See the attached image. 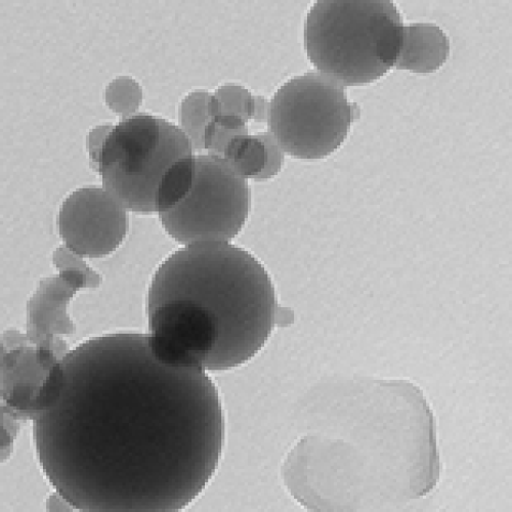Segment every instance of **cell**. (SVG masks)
<instances>
[{
  "mask_svg": "<svg viewBox=\"0 0 512 512\" xmlns=\"http://www.w3.org/2000/svg\"><path fill=\"white\" fill-rule=\"evenodd\" d=\"M42 471L81 511H180L215 476L225 420L215 382L150 335L108 334L56 363L33 418Z\"/></svg>",
  "mask_w": 512,
  "mask_h": 512,
  "instance_id": "obj_1",
  "label": "cell"
},
{
  "mask_svg": "<svg viewBox=\"0 0 512 512\" xmlns=\"http://www.w3.org/2000/svg\"><path fill=\"white\" fill-rule=\"evenodd\" d=\"M151 344L168 362L205 371L245 364L280 322L272 279L230 242H198L159 267L148 294Z\"/></svg>",
  "mask_w": 512,
  "mask_h": 512,
  "instance_id": "obj_2",
  "label": "cell"
},
{
  "mask_svg": "<svg viewBox=\"0 0 512 512\" xmlns=\"http://www.w3.org/2000/svg\"><path fill=\"white\" fill-rule=\"evenodd\" d=\"M403 29L392 2H318L307 18L308 56L344 87L369 84L396 66Z\"/></svg>",
  "mask_w": 512,
  "mask_h": 512,
  "instance_id": "obj_3",
  "label": "cell"
},
{
  "mask_svg": "<svg viewBox=\"0 0 512 512\" xmlns=\"http://www.w3.org/2000/svg\"><path fill=\"white\" fill-rule=\"evenodd\" d=\"M193 155L189 136L180 127L149 114L120 122L92 158L103 187L125 209L156 212L159 185L180 159Z\"/></svg>",
  "mask_w": 512,
  "mask_h": 512,
  "instance_id": "obj_4",
  "label": "cell"
},
{
  "mask_svg": "<svg viewBox=\"0 0 512 512\" xmlns=\"http://www.w3.org/2000/svg\"><path fill=\"white\" fill-rule=\"evenodd\" d=\"M360 108L350 103L343 84L318 72L283 85L269 107L270 134L284 153L322 159L347 139Z\"/></svg>",
  "mask_w": 512,
  "mask_h": 512,
  "instance_id": "obj_5",
  "label": "cell"
},
{
  "mask_svg": "<svg viewBox=\"0 0 512 512\" xmlns=\"http://www.w3.org/2000/svg\"><path fill=\"white\" fill-rule=\"evenodd\" d=\"M246 181L222 157L196 156L193 186L173 209L159 213L170 237L183 245L230 242L242 230L250 210Z\"/></svg>",
  "mask_w": 512,
  "mask_h": 512,
  "instance_id": "obj_6",
  "label": "cell"
},
{
  "mask_svg": "<svg viewBox=\"0 0 512 512\" xmlns=\"http://www.w3.org/2000/svg\"><path fill=\"white\" fill-rule=\"evenodd\" d=\"M126 209L105 189L83 188L63 203L58 227L65 246L81 258L99 259L123 242Z\"/></svg>",
  "mask_w": 512,
  "mask_h": 512,
  "instance_id": "obj_7",
  "label": "cell"
},
{
  "mask_svg": "<svg viewBox=\"0 0 512 512\" xmlns=\"http://www.w3.org/2000/svg\"><path fill=\"white\" fill-rule=\"evenodd\" d=\"M222 158L245 181L271 179L284 164V152L270 133L236 135L227 144Z\"/></svg>",
  "mask_w": 512,
  "mask_h": 512,
  "instance_id": "obj_8",
  "label": "cell"
},
{
  "mask_svg": "<svg viewBox=\"0 0 512 512\" xmlns=\"http://www.w3.org/2000/svg\"><path fill=\"white\" fill-rule=\"evenodd\" d=\"M450 54V41L444 31L434 24L404 26L401 51L396 68L415 73L439 70Z\"/></svg>",
  "mask_w": 512,
  "mask_h": 512,
  "instance_id": "obj_9",
  "label": "cell"
},
{
  "mask_svg": "<svg viewBox=\"0 0 512 512\" xmlns=\"http://www.w3.org/2000/svg\"><path fill=\"white\" fill-rule=\"evenodd\" d=\"M220 97L211 96L206 100L207 115L215 117L223 114H232L249 119L264 120L269 107L263 98L252 97L249 92L239 87H226L219 92Z\"/></svg>",
  "mask_w": 512,
  "mask_h": 512,
  "instance_id": "obj_10",
  "label": "cell"
},
{
  "mask_svg": "<svg viewBox=\"0 0 512 512\" xmlns=\"http://www.w3.org/2000/svg\"><path fill=\"white\" fill-rule=\"evenodd\" d=\"M196 173V156L177 161L167 170L156 196V212L162 213L180 204L190 192Z\"/></svg>",
  "mask_w": 512,
  "mask_h": 512,
  "instance_id": "obj_11",
  "label": "cell"
}]
</instances>
